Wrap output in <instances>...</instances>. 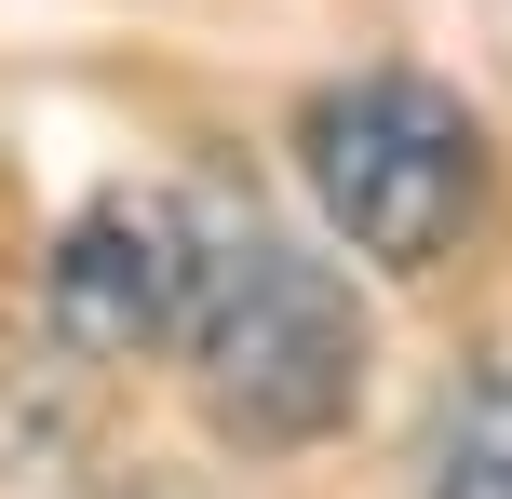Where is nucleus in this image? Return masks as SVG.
I'll use <instances>...</instances> for the list:
<instances>
[{
    "instance_id": "obj_1",
    "label": "nucleus",
    "mask_w": 512,
    "mask_h": 499,
    "mask_svg": "<svg viewBox=\"0 0 512 499\" xmlns=\"http://www.w3.org/2000/svg\"><path fill=\"white\" fill-rule=\"evenodd\" d=\"M176 365H189V392H203V432H216V446L297 459V446H324V432H351L378 338H364V297H351L337 257H310V243L230 216L216 284H203V311H189Z\"/></svg>"
},
{
    "instance_id": "obj_4",
    "label": "nucleus",
    "mask_w": 512,
    "mask_h": 499,
    "mask_svg": "<svg viewBox=\"0 0 512 499\" xmlns=\"http://www.w3.org/2000/svg\"><path fill=\"white\" fill-rule=\"evenodd\" d=\"M418 499H512V365L472 378V405H445V446Z\"/></svg>"
},
{
    "instance_id": "obj_2",
    "label": "nucleus",
    "mask_w": 512,
    "mask_h": 499,
    "mask_svg": "<svg viewBox=\"0 0 512 499\" xmlns=\"http://www.w3.org/2000/svg\"><path fill=\"white\" fill-rule=\"evenodd\" d=\"M297 176L364 270H445L486 216V122L432 68H351L297 108Z\"/></svg>"
},
{
    "instance_id": "obj_3",
    "label": "nucleus",
    "mask_w": 512,
    "mask_h": 499,
    "mask_svg": "<svg viewBox=\"0 0 512 499\" xmlns=\"http://www.w3.org/2000/svg\"><path fill=\"white\" fill-rule=\"evenodd\" d=\"M216 243H230V203H203V189H162V176L95 189L41 257L54 351H81V365H162L189 338V311H203V284H216Z\"/></svg>"
}]
</instances>
